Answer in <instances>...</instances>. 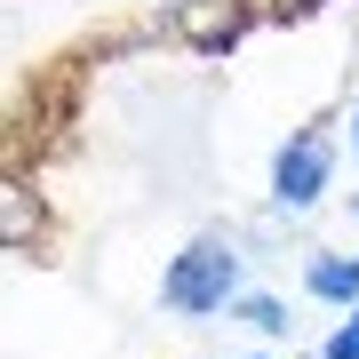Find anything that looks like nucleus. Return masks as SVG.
<instances>
[{
	"instance_id": "nucleus-1",
	"label": "nucleus",
	"mask_w": 359,
	"mask_h": 359,
	"mask_svg": "<svg viewBox=\"0 0 359 359\" xmlns=\"http://www.w3.org/2000/svg\"><path fill=\"white\" fill-rule=\"evenodd\" d=\"M248 295V256H240V231H192V240L168 256L160 271V311L168 320H231V304Z\"/></svg>"
},
{
	"instance_id": "nucleus-2",
	"label": "nucleus",
	"mask_w": 359,
	"mask_h": 359,
	"mask_svg": "<svg viewBox=\"0 0 359 359\" xmlns=\"http://www.w3.org/2000/svg\"><path fill=\"white\" fill-rule=\"evenodd\" d=\"M264 25V0H160L152 8V40H168L192 65H224L248 48V32Z\"/></svg>"
},
{
	"instance_id": "nucleus-3",
	"label": "nucleus",
	"mask_w": 359,
	"mask_h": 359,
	"mask_svg": "<svg viewBox=\"0 0 359 359\" xmlns=\"http://www.w3.org/2000/svg\"><path fill=\"white\" fill-rule=\"evenodd\" d=\"M335 192V128L327 120H304V128H287L280 136V152H271V176H264V200H271V216H311Z\"/></svg>"
},
{
	"instance_id": "nucleus-4",
	"label": "nucleus",
	"mask_w": 359,
	"mask_h": 359,
	"mask_svg": "<svg viewBox=\"0 0 359 359\" xmlns=\"http://www.w3.org/2000/svg\"><path fill=\"white\" fill-rule=\"evenodd\" d=\"M56 240V216H48V192L25 176V160H8V176H0V248H8L16 264H40Z\"/></svg>"
},
{
	"instance_id": "nucleus-5",
	"label": "nucleus",
	"mask_w": 359,
	"mask_h": 359,
	"mask_svg": "<svg viewBox=\"0 0 359 359\" xmlns=\"http://www.w3.org/2000/svg\"><path fill=\"white\" fill-rule=\"evenodd\" d=\"M304 295L327 311H351L359 304V256H344V248H311L304 256Z\"/></svg>"
},
{
	"instance_id": "nucleus-6",
	"label": "nucleus",
	"mask_w": 359,
	"mask_h": 359,
	"mask_svg": "<svg viewBox=\"0 0 359 359\" xmlns=\"http://www.w3.org/2000/svg\"><path fill=\"white\" fill-rule=\"evenodd\" d=\"M231 320L256 335V344H287V335H295V320H287V295H271V287H248L240 304H231Z\"/></svg>"
},
{
	"instance_id": "nucleus-7",
	"label": "nucleus",
	"mask_w": 359,
	"mask_h": 359,
	"mask_svg": "<svg viewBox=\"0 0 359 359\" xmlns=\"http://www.w3.org/2000/svg\"><path fill=\"white\" fill-rule=\"evenodd\" d=\"M320 359H359V304L335 311V327L320 335Z\"/></svg>"
},
{
	"instance_id": "nucleus-8",
	"label": "nucleus",
	"mask_w": 359,
	"mask_h": 359,
	"mask_svg": "<svg viewBox=\"0 0 359 359\" xmlns=\"http://www.w3.org/2000/svg\"><path fill=\"white\" fill-rule=\"evenodd\" d=\"M320 8H335V0H264V25H304V16H320Z\"/></svg>"
},
{
	"instance_id": "nucleus-9",
	"label": "nucleus",
	"mask_w": 359,
	"mask_h": 359,
	"mask_svg": "<svg viewBox=\"0 0 359 359\" xmlns=\"http://www.w3.org/2000/svg\"><path fill=\"white\" fill-rule=\"evenodd\" d=\"M351 160H359V104H351Z\"/></svg>"
},
{
	"instance_id": "nucleus-10",
	"label": "nucleus",
	"mask_w": 359,
	"mask_h": 359,
	"mask_svg": "<svg viewBox=\"0 0 359 359\" xmlns=\"http://www.w3.org/2000/svg\"><path fill=\"white\" fill-rule=\"evenodd\" d=\"M351 224H359V192H351Z\"/></svg>"
},
{
	"instance_id": "nucleus-11",
	"label": "nucleus",
	"mask_w": 359,
	"mask_h": 359,
	"mask_svg": "<svg viewBox=\"0 0 359 359\" xmlns=\"http://www.w3.org/2000/svg\"><path fill=\"white\" fill-rule=\"evenodd\" d=\"M248 359H271V351H248Z\"/></svg>"
},
{
	"instance_id": "nucleus-12",
	"label": "nucleus",
	"mask_w": 359,
	"mask_h": 359,
	"mask_svg": "<svg viewBox=\"0 0 359 359\" xmlns=\"http://www.w3.org/2000/svg\"><path fill=\"white\" fill-rule=\"evenodd\" d=\"M311 359H320V351H311Z\"/></svg>"
}]
</instances>
